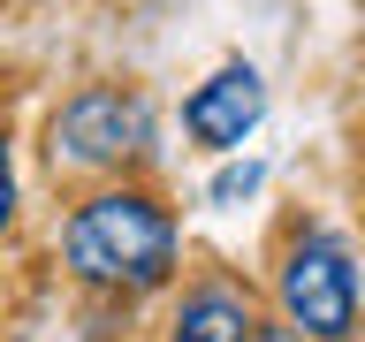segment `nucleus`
<instances>
[{
  "mask_svg": "<svg viewBox=\"0 0 365 342\" xmlns=\"http://www.w3.org/2000/svg\"><path fill=\"white\" fill-rule=\"evenodd\" d=\"M259 175H267L259 160H244V167H221V175H213V190H205V198H213V205H236V198H251V190H259Z\"/></svg>",
  "mask_w": 365,
  "mask_h": 342,
  "instance_id": "nucleus-6",
  "label": "nucleus"
},
{
  "mask_svg": "<svg viewBox=\"0 0 365 342\" xmlns=\"http://www.w3.org/2000/svg\"><path fill=\"white\" fill-rule=\"evenodd\" d=\"M53 167H122L153 152V107L122 84H91L53 114Z\"/></svg>",
  "mask_w": 365,
  "mask_h": 342,
  "instance_id": "nucleus-2",
  "label": "nucleus"
},
{
  "mask_svg": "<svg viewBox=\"0 0 365 342\" xmlns=\"http://www.w3.org/2000/svg\"><path fill=\"white\" fill-rule=\"evenodd\" d=\"M16 221V167H8V145H0V228Z\"/></svg>",
  "mask_w": 365,
  "mask_h": 342,
  "instance_id": "nucleus-7",
  "label": "nucleus"
},
{
  "mask_svg": "<svg viewBox=\"0 0 365 342\" xmlns=\"http://www.w3.org/2000/svg\"><path fill=\"white\" fill-rule=\"evenodd\" d=\"M168 342H259V319H251V296L228 289V281H198L175 312V335Z\"/></svg>",
  "mask_w": 365,
  "mask_h": 342,
  "instance_id": "nucleus-5",
  "label": "nucleus"
},
{
  "mask_svg": "<svg viewBox=\"0 0 365 342\" xmlns=\"http://www.w3.org/2000/svg\"><path fill=\"white\" fill-rule=\"evenodd\" d=\"M61 259L91 289L145 296V289H160V281L175 274V221H168L145 190H99L91 205L68 213Z\"/></svg>",
  "mask_w": 365,
  "mask_h": 342,
  "instance_id": "nucleus-1",
  "label": "nucleus"
},
{
  "mask_svg": "<svg viewBox=\"0 0 365 342\" xmlns=\"http://www.w3.org/2000/svg\"><path fill=\"white\" fill-rule=\"evenodd\" d=\"M282 312H289L297 335L312 342H350L358 335V266L335 236H297L289 259H282Z\"/></svg>",
  "mask_w": 365,
  "mask_h": 342,
  "instance_id": "nucleus-3",
  "label": "nucleus"
},
{
  "mask_svg": "<svg viewBox=\"0 0 365 342\" xmlns=\"http://www.w3.org/2000/svg\"><path fill=\"white\" fill-rule=\"evenodd\" d=\"M259 114H267L259 68L251 61H221L190 99H182V130H190V145H205V152H236V145L259 130Z\"/></svg>",
  "mask_w": 365,
  "mask_h": 342,
  "instance_id": "nucleus-4",
  "label": "nucleus"
}]
</instances>
